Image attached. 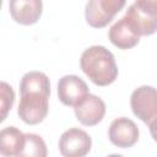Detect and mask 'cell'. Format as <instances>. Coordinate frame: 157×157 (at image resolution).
<instances>
[{
    "label": "cell",
    "instance_id": "cell-9",
    "mask_svg": "<svg viewBox=\"0 0 157 157\" xmlns=\"http://www.w3.org/2000/svg\"><path fill=\"white\" fill-rule=\"evenodd\" d=\"M105 114V103L94 94H88L75 107V115L77 120L86 126L98 124Z\"/></svg>",
    "mask_w": 157,
    "mask_h": 157
},
{
    "label": "cell",
    "instance_id": "cell-14",
    "mask_svg": "<svg viewBox=\"0 0 157 157\" xmlns=\"http://www.w3.org/2000/svg\"><path fill=\"white\" fill-rule=\"evenodd\" d=\"M17 157H48V150L44 140L37 134H26L25 146Z\"/></svg>",
    "mask_w": 157,
    "mask_h": 157
},
{
    "label": "cell",
    "instance_id": "cell-11",
    "mask_svg": "<svg viewBox=\"0 0 157 157\" xmlns=\"http://www.w3.org/2000/svg\"><path fill=\"white\" fill-rule=\"evenodd\" d=\"M26 141V135L16 126H7L0 131V153L2 157H17Z\"/></svg>",
    "mask_w": 157,
    "mask_h": 157
},
{
    "label": "cell",
    "instance_id": "cell-10",
    "mask_svg": "<svg viewBox=\"0 0 157 157\" xmlns=\"http://www.w3.org/2000/svg\"><path fill=\"white\" fill-rule=\"evenodd\" d=\"M9 7L12 18L17 23L29 26L39 20L43 2L40 0H11Z\"/></svg>",
    "mask_w": 157,
    "mask_h": 157
},
{
    "label": "cell",
    "instance_id": "cell-2",
    "mask_svg": "<svg viewBox=\"0 0 157 157\" xmlns=\"http://www.w3.org/2000/svg\"><path fill=\"white\" fill-rule=\"evenodd\" d=\"M137 36H151L157 32V0H137L124 16Z\"/></svg>",
    "mask_w": 157,
    "mask_h": 157
},
{
    "label": "cell",
    "instance_id": "cell-8",
    "mask_svg": "<svg viewBox=\"0 0 157 157\" xmlns=\"http://www.w3.org/2000/svg\"><path fill=\"white\" fill-rule=\"evenodd\" d=\"M108 136L113 145L121 148H128L137 142L139 128L131 119L120 117L110 123Z\"/></svg>",
    "mask_w": 157,
    "mask_h": 157
},
{
    "label": "cell",
    "instance_id": "cell-4",
    "mask_svg": "<svg viewBox=\"0 0 157 157\" xmlns=\"http://www.w3.org/2000/svg\"><path fill=\"white\" fill-rule=\"evenodd\" d=\"M132 113L145 124H150L157 118V88L152 86L137 87L130 97Z\"/></svg>",
    "mask_w": 157,
    "mask_h": 157
},
{
    "label": "cell",
    "instance_id": "cell-3",
    "mask_svg": "<svg viewBox=\"0 0 157 157\" xmlns=\"http://www.w3.org/2000/svg\"><path fill=\"white\" fill-rule=\"evenodd\" d=\"M49 96L44 92H26L21 93V99L18 104V117L29 125H36L44 120L49 109Z\"/></svg>",
    "mask_w": 157,
    "mask_h": 157
},
{
    "label": "cell",
    "instance_id": "cell-15",
    "mask_svg": "<svg viewBox=\"0 0 157 157\" xmlns=\"http://www.w3.org/2000/svg\"><path fill=\"white\" fill-rule=\"evenodd\" d=\"M0 90H1V121H2L5 120L7 112L11 109L13 104L15 93L12 87L4 81L0 83Z\"/></svg>",
    "mask_w": 157,
    "mask_h": 157
},
{
    "label": "cell",
    "instance_id": "cell-1",
    "mask_svg": "<svg viewBox=\"0 0 157 157\" xmlns=\"http://www.w3.org/2000/svg\"><path fill=\"white\" fill-rule=\"evenodd\" d=\"M81 70L97 86H108L118 76V67L114 55L103 45L87 48L80 59Z\"/></svg>",
    "mask_w": 157,
    "mask_h": 157
},
{
    "label": "cell",
    "instance_id": "cell-17",
    "mask_svg": "<svg viewBox=\"0 0 157 157\" xmlns=\"http://www.w3.org/2000/svg\"><path fill=\"white\" fill-rule=\"evenodd\" d=\"M107 157H124V156H121V155H117V153H113V155H109V156H107Z\"/></svg>",
    "mask_w": 157,
    "mask_h": 157
},
{
    "label": "cell",
    "instance_id": "cell-16",
    "mask_svg": "<svg viewBox=\"0 0 157 157\" xmlns=\"http://www.w3.org/2000/svg\"><path fill=\"white\" fill-rule=\"evenodd\" d=\"M148 128H150V132H151V136L153 137V140L157 142V118L151 121L148 124Z\"/></svg>",
    "mask_w": 157,
    "mask_h": 157
},
{
    "label": "cell",
    "instance_id": "cell-12",
    "mask_svg": "<svg viewBox=\"0 0 157 157\" xmlns=\"http://www.w3.org/2000/svg\"><path fill=\"white\" fill-rule=\"evenodd\" d=\"M109 39L119 49H130L139 43L140 36H137L132 31L126 18L121 17L110 27Z\"/></svg>",
    "mask_w": 157,
    "mask_h": 157
},
{
    "label": "cell",
    "instance_id": "cell-7",
    "mask_svg": "<svg viewBox=\"0 0 157 157\" xmlns=\"http://www.w3.org/2000/svg\"><path fill=\"white\" fill-rule=\"evenodd\" d=\"M88 94L87 83L76 75H65L58 82V97L64 105L75 108Z\"/></svg>",
    "mask_w": 157,
    "mask_h": 157
},
{
    "label": "cell",
    "instance_id": "cell-5",
    "mask_svg": "<svg viewBox=\"0 0 157 157\" xmlns=\"http://www.w3.org/2000/svg\"><path fill=\"white\" fill-rule=\"evenodd\" d=\"M124 6V0H91L86 4V21L93 28L105 27Z\"/></svg>",
    "mask_w": 157,
    "mask_h": 157
},
{
    "label": "cell",
    "instance_id": "cell-13",
    "mask_svg": "<svg viewBox=\"0 0 157 157\" xmlns=\"http://www.w3.org/2000/svg\"><path fill=\"white\" fill-rule=\"evenodd\" d=\"M44 92L50 94V82L48 76L40 71H29L23 75L20 82V92Z\"/></svg>",
    "mask_w": 157,
    "mask_h": 157
},
{
    "label": "cell",
    "instance_id": "cell-6",
    "mask_svg": "<svg viewBox=\"0 0 157 157\" xmlns=\"http://www.w3.org/2000/svg\"><path fill=\"white\" fill-rule=\"evenodd\" d=\"M92 146L90 135L81 129L71 128L64 131L59 140V150L64 157H85Z\"/></svg>",
    "mask_w": 157,
    "mask_h": 157
}]
</instances>
